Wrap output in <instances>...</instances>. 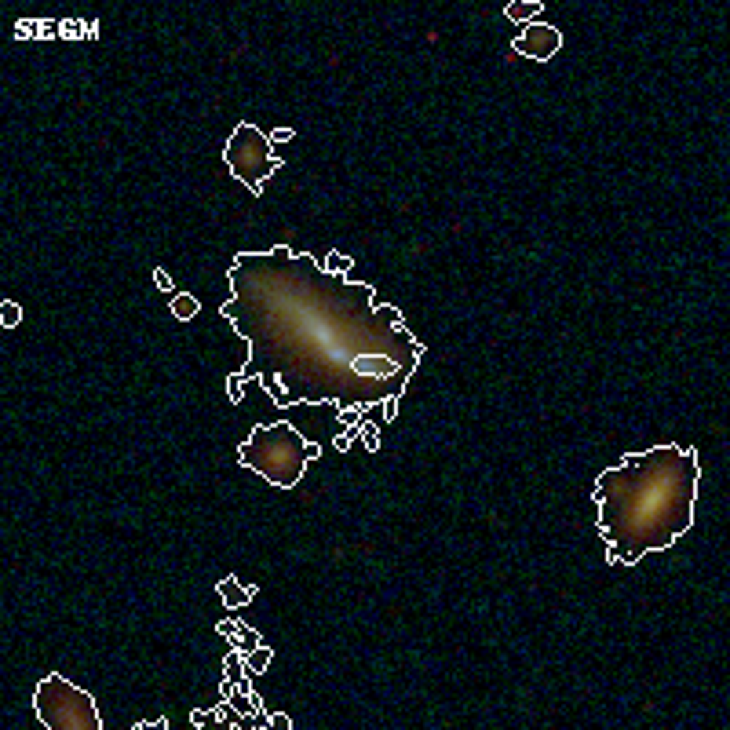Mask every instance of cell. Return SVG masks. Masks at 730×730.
<instances>
[{"label": "cell", "instance_id": "52a82bcc", "mask_svg": "<svg viewBox=\"0 0 730 730\" xmlns=\"http://www.w3.org/2000/svg\"><path fill=\"white\" fill-rule=\"evenodd\" d=\"M256 592H260V588H256V584H241L234 573H227L223 581H215V595H220V603H227L230 610H241L245 603H252Z\"/></svg>", "mask_w": 730, "mask_h": 730}, {"label": "cell", "instance_id": "8fae6325", "mask_svg": "<svg viewBox=\"0 0 730 730\" xmlns=\"http://www.w3.org/2000/svg\"><path fill=\"white\" fill-rule=\"evenodd\" d=\"M201 311V303L190 296V292H175V300H172V314L179 318V322H190V318H194Z\"/></svg>", "mask_w": 730, "mask_h": 730}, {"label": "cell", "instance_id": "d6986e66", "mask_svg": "<svg viewBox=\"0 0 730 730\" xmlns=\"http://www.w3.org/2000/svg\"><path fill=\"white\" fill-rule=\"evenodd\" d=\"M362 434H365V445H369V450H380V431H376V424H369V420H365Z\"/></svg>", "mask_w": 730, "mask_h": 730}, {"label": "cell", "instance_id": "2e32d148", "mask_svg": "<svg viewBox=\"0 0 730 730\" xmlns=\"http://www.w3.org/2000/svg\"><path fill=\"white\" fill-rule=\"evenodd\" d=\"M340 420H343V424H347V428H351V424H365V409H362V405L340 409Z\"/></svg>", "mask_w": 730, "mask_h": 730}, {"label": "cell", "instance_id": "ffe728a7", "mask_svg": "<svg viewBox=\"0 0 730 730\" xmlns=\"http://www.w3.org/2000/svg\"><path fill=\"white\" fill-rule=\"evenodd\" d=\"M135 730H169V720H164V715H157V720H139Z\"/></svg>", "mask_w": 730, "mask_h": 730}, {"label": "cell", "instance_id": "4fadbf2b", "mask_svg": "<svg viewBox=\"0 0 730 730\" xmlns=\"http://www.w3.org/2000/svg\"><path fill=\"white\" fill-rule=\"evenodd\" d=\"M351 267H354V256L336 252V249H332V252H329V260H325V271H329V274H340V278H347V274H351Z\"/></svg>", "mask_w": 730, "mask_h": 730}, {"label": "cell", "instance_id": "e0dca14e", "mask_svg": "<svg viewBox=\"0 0 730 730\" xmlns=\"http://www.w3.org/2000/svg\"><path fill=\"white\" fill-rule=\"evenodd\" d=\"M241 387H245V376L241 373H234L227 380V391H230V402H241Z\"/></svg>", "mask_w": 730, "mask_h": 730}, {"label": "cell", "instance_id": "ac0fdd59", "mask_svg": "<svg viewBox=\"0 0 730 730\" xmlns=\"http://www.w3.org/2000/svg\"><path fill=\"white\" fill-rule=\"evenodd\" d=\"M153 285H157L161 292H175V281H172L169 274H164L161 267H157V271H153Z\"/></svg>", "mask_w": 730, "mask_h": 730}, {"label": "cell", "instance_id": "603a6c76", "mask_svg": "<svg viewBox=\"0 0 730 730\" xmlns=\"http://www.w3.org/2000/svg\"><path fill=\"white\" fill-rule=\"evenodd\" d=\"M267 727H278V730H289V727H292V720H289V715H285V712H274V715H271V720H267Z\"/></svg>", "mask_w": 730, "mask_h": 730}, {"label": "cell", "instance_id": "7c38bea8", "mask_svg": "<svg viewBox=\"0 0 730 730\" xmlns=\"http://www.w3.org/2000/svg\"><path fill=\"white\" fill-rule=\"evenodd\" d=\"M230 646L241 650V654H252L256 646H263V639H260V632H252V628H245V624H241L238 635H230Z\"/></svg>", "mask_w": 730, "mask_h": 730}, {"label": "cell", "instance_id": "cb8c5ba5", "mask_svg": "<svg viewBox=\"0 0 730 730\" xmlns=\"http://www.w3.org/2000/svg\"><path fill=\"white\" fill-rule=\"evenodd\" d=\"M380 409H383V420H394V416H398V398H387Z\"/></svg>", "mask_w": 730, "mask_h": 730}, {"label": "cell", "instance_id": "ba28073f", "mask_svg": "<svg viewBox=\"0 0 730 730\" xmlns=\"http://www.w3.org/2000/svg\"><path fill=\"white\" fill-rule=\"evenodd\" d=\"M504 15L511 22H530L533 15H544V0H511L504 8Z\"/></svg>", "mask_w": 730, "mask_h": 730}, {"label": "cell", "instance_id": "5bb4252c", "mask_svg": "<svg viewBox=\"0 0 730 730\" xmlns=\"http://www.w3.org/2000/svg\"><path fill=\"white\" fill-rule=\"evenodd\" d=\"M19 322H22V307H19L15 300H4V303H0V325H4V329H15Z\"/></svg>", "mask_w": 730, "mask_h": 730}, {"label": "cell", "instance_id": "3957f363", "mask_svg": "<svg viewBox=\"0 0 730 730\" xmlns=\"http://www.w3.org/2000/svg\"><path fill=\"white\" fill-rule=\"evenodd\" d=\"M318 457H322V445L307 442L285 420H278V424H256L249 431V439L238 445L241 468L256 471V475L278 486V490H292L303 479L307 464Z\"/></svg>", "mask_w": 730, "mask_h": 730}, {"label": "cell", "instance_id": "8992f818", "mask_svg": "<svg viewBox=\"0 0 730 730\" xmlns=\"http://www.w3.org/2000/svg\"><path fill=\"white\" fill-rule=\"evenodd\" d=\"M559 48H562V33L555 30V26H548V22H526V30L511 41V51H515V55L533 59V62L555 59Z\"/></svg>", "mask_w": 730, "mask_h": 730}, {"label": "cell", "instance_id": "30bf717a", "mask_svg": "<svg viewBox=\"0 0 730 730\" xmlns=\"http://www.w3.org/2000/svg\"><path fill=\"white\" fill-rule=\"evenodd\" d=\"M271 657H274V650L267 646V643L256 646L252 654H245V672H249V675H263L267 669H271Z\"/></svg>", "mask_w": 730, "mask_h": 730}, {"label": "cell", "instance_id": "5b68a950", "mask_svg": "<svg viewBox=\"0 0 730 730\" xmlns=\"http://www.w3.org/2000/svg\"><path fill=\"white\" fill-rule=\"evenodd\" d=\"M223 164L249 194H263L267 179L281 169V157L271 143V135H263L256 124L241 121L223 146Z\"/></svg>", "mask_w": 730, "mask_h": 730}, {"label": "cell", "instance_id": "9a60e30c", "mask_svg": "<svg viewBox=\"0 0 730 730\" xmlns=\"http://www.w3.org/2000/svg\"><path fill=\"white\" fill-rule=\"evenodd\" d=\"M215 720H220V712H215V709H194V712H190V723H194V727H209Z\"/></svg>", "mask_w": 730, "mask_h": 730}, {"label": "cell", "instance_id": "9c48e42d", "mask_svg": "<svg viewBox=\"0 0 730 730\" xmlns=\"http://www.w3.org/2000/svg\"><path fill=\"white\" fill-rule=\"evenodd\" d=\"M245 675H249V672H245V654L230 646V650H227V657H223V680L238 683V680H245Z\"/></svg>", "mask_w": 730, "mask_h": 730}, {"label": "cell", "instance_id": "6da1fadb", "mask_svg": "<svg viewBox=\"0 0 730 730\" xmlns=\"http://www.w3.org/2000/svg\"><path fill=\"white\" fill-rule=\"evenodd\" d=\"M227 278L220 311L249 343L241 376L281 383V405H383L402 398L424 358L398 307L380 303L373 285L329 274L311 252H238Z\"/></svg>", "mask_w": 730, "mask_h": 730}, {"label": "cell", "instance_id": "277c9868", "mask_svg": "<svg viewBox=\"0 0 730 730\" xmlns=\"http://www.w3.org/2000/svg\"><path fill=\"white\" fill-rule=\"evenodd\" d=\"M33 715L48 730H102L95 698L73 686L62 672H48L33 690Z\"/></svg>", "mask_w": 730, "mask_h": 730}, {"label": "cell", "instance_id": "7402d4cb", "mask_svg": "<svg viewBox=\"0 0 730 730\" xmlns=\"http://www.w3.org/2000/svg\"><path fill=\"white\" fill-rule=\"evenodd\" d=\"M238 628H241V621H220V624H215V632L227 635V639H230V635H238Z\"/></svg>", "mask_w": 730, "mask_h": 730}, {"label": "cell", "instance_id": "44dd1931", "mask_svg": "<svg viewBox=\"0 0 730 730\" xmlns=\"http://www.w3.org/2000/svg\"><path fill=\"white\" fill-rule=\"evenodd\" d=\"M289 139H296V128H274L271 132V143H289Z\"/></svg>", "mask_w": 730, "mask_h": 730}, {"label": "cell", "instance_id": "7a4b0ae2", "mask_svg": "<svg viewBox=\"0 0 730 730\" xmlns=\"http://www.w3.org/2000/svg\"><path fill=\"white\" fill-rule=\"evenodd\" d=\"M701 460L690 445H654L632 453L595 479L599 537L613 566H639L694 526Z\"/></svg>", "mask_w": 730, "mask_h": 730}]
</instances>
